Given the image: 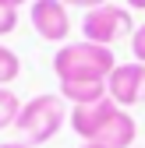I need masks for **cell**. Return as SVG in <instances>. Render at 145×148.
Instances as JSON below:
<instances>
[{
  "label": "cell",
  "mask_w": 145,
  "mask_h": 148,
  "mask_svg": "<svg viewBox=\"0 0 145 148\" xmlns=\"http://www.w3.org/2000/svg\"><path fill=\"white\" fill-rule=\"evenodd\" d=\"M117 67V57L110 46L99 42H67L53 57V74L60 81H106Z\"/></svg>",
  "instance_id": "1"
},
{
  "label": "cell",
  "mask_w": 145,
  "mask_h": 148,
  "mask_svg": "<svg viewBox=\"0 0 145 148\" xmlns=\"http://www.w3.org/2000/svg\"><path fill=\"white\" fill-rule=\"evenodd\" d=\"M64 120H67V106L60 99V92L57 95L46 92V95H35V99L21 102V113H18L14 127H18V134H21V141L35 148V145H46L50 138H57Z\"/></svg>",
  "instance_id": "2"
},
{
  "label": "cell",
  "mask_w": 145,
  "mask_h": 148,
  "mask_svg": "<svg viewBox=\"0 0 145 148\" xmlns=\"http://www.w3.org/2000/svg\"><path fill=\"white\" fill-rule=\"evenodd\" d=\"M81 35H85V42H99V46L120 42L124 35H131V7L103 4L96 11H85V18H81Z\"/></svg>",
  "instance_id": "3"
},
{
  "label": "cell",
  "mask_w": 145,
  "mask_h": 148,
  "mask_svg": "<svg viewBox=\"0 0 145 148\" xmlns=\"http://www.w3.org/2000/svg\"><path fill=\"white\" fill-rule=\"evenodd\" d=\"M28 21L35 28V35L46 42H64L71 35V14L64 0H32Z\"/></svg>",
  "instance_id": "4"
},
{
  "label": "cell",
  "mask_w": 145,
  "mask_h": 148,
  "mask_svg": "<svg viewBox=\"0 0 145 148\" xmlns=\"http://www.w3.org/2000/svg\"><path fill=\"white\" fill-rule=\"evenodd\" d=\"M106 95H110L120 109L124 106H142L145 102V64H117L113 74L106 78Z\"/></svg>",
  "instance_id": "5"
},
{
  "label": "cell",
  "mask_w": 145,
  "mask_h": 148,
  "mask_svg": "<svg viewBox=\"0 0 145 148\" xmlns=\"http://www.w3.org/2000/svg\"><path fill=\"white\" fill-rule=\"evenodd\" d=\"M117 109H120V106H117L110 95L99 99V102H92V106H75V113H71V127H75V134H78L81 141H96V134L103 131V123L110 120Z\"/></svg>",
  "instance_id": "6"
},
{
  "label": "cell",
  "mask_w": 145,
  "mask_h": 148,
  "mask_svg": "<svg viewBox=\"0 0 145 148\" xmlns=\"http://www.w3.org/2000/svg\"><path fill=\"white\" fill-rule=\"evenodd\" d=\"M135 116L124 113V109H117V113L103 123V131L96 134V145H106V148H135Z\"/></svg>",
  "instance_id": "7"
},
{
  "label": "cell",
  "mask_w": 145,
  "mask_h": 148,
  "mask_svg": "<svg viewBox=\"0 0 145 148\" xmlns=\"http://www.w3.org/2000/svg\"><path fill=\"white\" fill-rule=\"evenodd\" d=\"M60 99L75 106H92L106 99V81H60Z\"/></svg>",
  "instance_id": "8"
},
{
  "label": "cell",
  "mask_w": 145,
  "mask_h": 148,
  "mask_svg": "<svg viewBox=\"0 0 145 148\" xmlns=\"http://www.w3.org/2000/svg\"><path fill=\"white\" fill-rule=\"evenodd\" d=\"M18 113H21V102H18V95L11 88H0V131L4 127H14Z\"/></svg>",
  "instance_id": "9"
},
{
  "label": "cell",
  "mask_w": 145,
  "mask_h": 148,
  "mask_svg": "<svg viewBox=\"0 0 145 148\" xmlns=\"http://www.w3.org/2000/svg\"><path fill=\"white\" fill-rule=\"evenodd\" d=\"M18 74H21V60H18V53L0 46V88H7Z\"/></svg>",
  "instance_id": "10"
},
{
  "label": "cell",
  "mask_w": 145,
  "mask_h": 148,
  "mask_svg": "<svg viewBox=\"0 0 145 148\" xmlns=\"http://www.w3.org/2000/svg\"><path fill=\"white\" fill-rule=\"evenodd\" d=\"M131 53H135L138 64H145V25H138L131 32Z\"/></svg>",
  "instance_id": "11"
},
{
  "label": "cell",
  "mask_w": 145,
  "mask_h": 148,
  "mask_svg": "<svg viewBox=\"0 0 145 148\" xmlns=\"http://www.w3.org/2000/svg\"><path fill=\"white\" fill-rule=\"evenodd\" d=\"M14 25H18V11H14V7H4V4H0V35L14 32Z\"/></svg>",
  "instance_id": "12"
},
{
  "label": "cell",
  "mask_w": 145,
  "mask_h": 148,
  "mask_svg": "<svg viewBox=\"0 0 145 148\" xmlns=\"http://www.w3.org/2000/svg\"><path fill=\"white\" fill-rule=\"evenodd\" d=\"M67 7H85V11H96V7H103V4H110V0H64Z\"/></svg>",
  "instance_id": "13"
},
{
  "label": "cell",
  "mask_w": 145,
  "mask_h": 148,
  "mask_svg": "<svg viewBox=\"0 0 145 148\" xmlns=\"http://www.w3.org/2000/svg\"><path fill=\"white\" fill-rule=\"evenodd\" d=\"M0 148H32V145H25V141H4Z\"/></svg>",
  "instance_id": "14"
},
{
  "label": "cell",
  "mask_w": 145,
  "mask_h": 148,
  "mask_svg": "<svg viewBox=\"0 0 145 148\" xmlns=\"http://www.w3.org/2000/svg\"><path fill=\"white\" fill-rule=\"evenodd\" d=\"M0 4H4V7H14V11H18L21 4H28V0H0Z\"/></svg>",
  "instance_id": "15"
},
{
  "label": "cell",
  "mask_w": 145,
  "mask_h": 148,
  "mask_svg": "<svg viewBox=\"0 0 145 148\" xmlns=\"http://www.w3.org/2000/svg\"><path fill=\"white\" fill-rule=\"evenodd\" d=\"M128 7L131 11H145V0H128Z\"/></svg>",
  "instance_id": "16"
},
{
  "label": "cell",
  "mask_w": 145,
  "mask_h": 148,
  "mask_svg": "<svg viewBox=\"0 0 145 148\" xmlns=\"http://www.w3.org/2000/svg\"><path fill=\"white\" fill-rule=\"evenodd\" d=\"M81 148H106V145H96V141H85Z\"/></svg>",
  "instance_id": "17"
}]
</instances>
